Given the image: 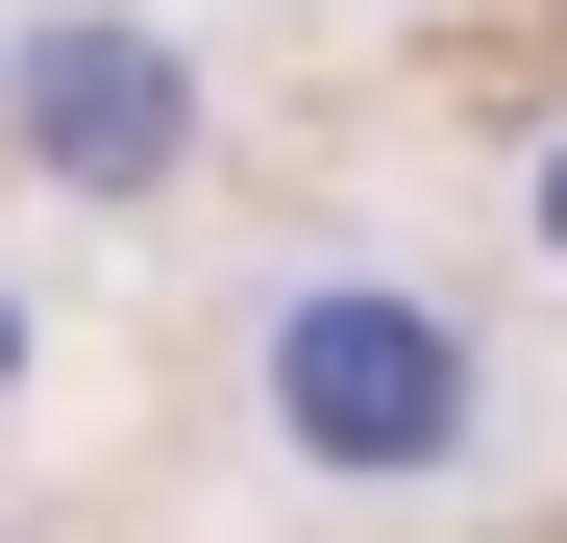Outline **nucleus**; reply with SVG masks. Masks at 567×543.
I'll list each match as a JSON object with an SVG mask.
<instances>
[{"instance_id":"f03ea898","label":"nucleus","mask_w":567,"mask_h":543,"mask_svg":"<svg viewBox=\"0 0 567 543\" xmlns=\"http://www.w3.org/2000/svg\"><path fill=\"white\" fill-rule=\"evenodd\" d=\"M0 148H25L50 198H173V173H198V50H173L148 0H25V25H0Z\"/></svg>"},{"instance_id":"f257e3e1","label":"nucleus","mask_w":567,"mask_h":543,"mask_svg":"<svg viewBox=\"0 0 567 543\" xmlns=\"http://www.w3.org/2000/svg\"><path fill=\"white\" fill-rule=\"evenodd\" d=\"M247 396H271V444H297L321 494H444L468 444H494V321H468L444 272H271Z\"/></svg>"},{"instance_id":"7ed1b4c3","label":"nucleus","mask_w":567,"mask_h":543,"mask_svg":"<svg viewBox=\"0 0 567 543\" xmlns=\"http://www.w3.org/2000/svg\"><path fill=\"white\" fill-rule=\"evenodd\" d=\"M518 223H543V272H567V124H543V148H518Z\"/></svg>"}]
</instances>
